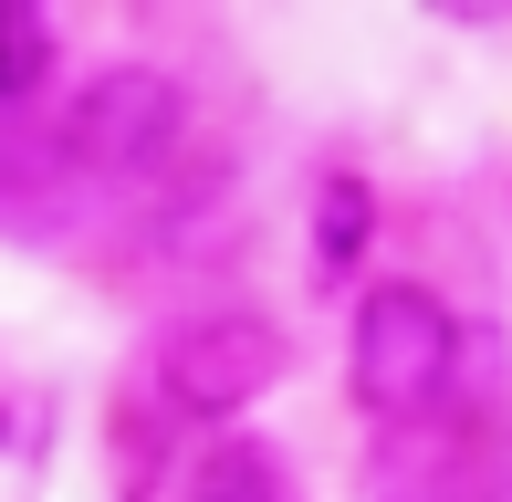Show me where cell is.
I'll use <instances>...</instances> for the list:
<instances>
[{"mask_svg":"<svg viewBox=\"0 0 512 502\" xmlns=\"http://www.w3.org/2000/svg\"><path fill=\"white\" fill-rule=\"evenodd\" d=\"M178 126H189L178 74H157V63H105V74L74 84V105H63V157L95 168V178H136V168H157V157L178 147Z\"/></svg>","mask_w":512,"mask_h":502,"instance_id":"cell-2","label":"cell"},{"mask_svg":"<svg viewBox=\"0 0 512 502\" xmlns=\"http://www.w3.org/2000/svg\"><path fill=\"white\" fill-rule=\"evenodd\" d=\"M178 502H304V492H293V471H283V450H272V440L220 429V440L178 471Z\"/></svg>","mask_w":512,"mask_h":502,"instance_id":"cell-4","label":"cell"},{"mask_svg":"<svg viewBox=\"0 0 512 502\" xmlns=\"http://www.w3.org/2000/svg\"><path fill=\"white\" fill-rule=\"evenodd\" d=\"M460 367V314L439 304L429 283H366L356 304V335H345V387H356L366 419H418L439 408V387Z\"/></svg>","mask_w":512,"mask_h":502,"instance_id":"cell-1","label":"cell"},{"mask_svg":"<svg viewBox=\"0 0 512 502\" xmlns=\"http://www.w3.org/2000/svg\"><path fill=\"white\" fill-rule=\"evenodd\" d=\"M53 63H63L53 21H42L32 0H0V105H32L42 84H53Z\"/></svg>","mask_w":512,"mask_h":502,"instance_id":"cell-6","label":"cell"},{"mask_svg":"<svg viewBox=\"0 0 512 502\" xmlns=\"http://www.w3.org/2000/svg\"><path fill=\"white\" fill-rule=\"evenodd\" d=\"M366 231H377V199H366V178H324L314 189V283H345V272L366 262Z\"/></svg>","mask_w":512,"mask_h":502,"instance_id":"cell-5","label":"cell"},{"mask_svg":"<svg viewBox=\"0 0 512 502\" xmlns=\"http://www.w3.org/2000/svg\"><path fill=\"white\" fill-rule=\"evenodd\" d=\"M157 387H168L189 419H241V408H262L272 387H283V335H272L262 314H199V325L168 335Z\"/></svg>","mask_w":512,"mask_h":502,"instance_id":"cell-3","label":"cell"}]
</instances>
